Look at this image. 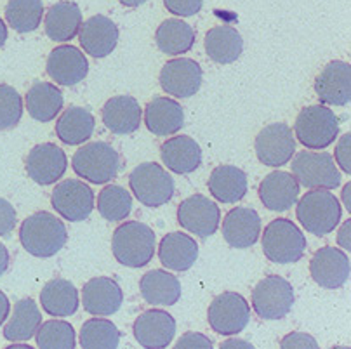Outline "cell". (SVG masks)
Returning a JSON list of instances; mask_svg holds the SVG:
<instances>
[{"label":"cell","instance_id":"obj_13","mask_svg":"<svg viewBox=\"0 0 351 349\" xmlns=\"http://www.w3.org/2000/svg\"><path fill=\"white\" fill-rule=\"evenodd\" d=\"M221 219L219 207L204 195H193L178 207V223L200 238L213 237Z\"/></svg>","mask_w":351,"mask_h":349},{"label":"cell","instance_id":"obj_4","mask_svg":"<svg viewBox=\"0 0 351 349\" xmlns=\"http://www.w3.org/2000/svg\"><path fill=\"white\" fill-rule=\"evenodd\" d=\"M263 252L273 264H292L303 259L306 238L298 224L278 217L266 226L261 238Z\"/></svg>","mask_w":351,"mask_h":349},{"label":"cell","instance_id":"obj_43","mask_svg":"<svg viewBox=\"0 0 351 349\" xmlns=\"http://www.w3.org/2000/svg\"><path fill=\"white\" fill-rule=\"evenodd\" d=\"M18 217H16V208L12 207L11 202L5 198H0V237L11 233L16 228Z\"/></svg>","mask_w":351,"mask_h":349},{"label":"cell","instance_id":"obj_26","mask_svg":"<svg viewBox=\"0 0 351 349\" xmlns=\"http://www.w3.org/2000/svg\"><path fill=\"white\" fill-rule=\"evenodd\" d=\"M162 162L174 174H191L202 164V148L188 136L167 139L160 148Z\"/></svg>","mask_w":351,"mask_h":349},{"label":"cell","instance_id":"obj_22","mask_svg":"<svg viewBox=\"0 0 351 349\" xmlns=\"http://www.w3.org/2000/svg\"><path fill=\"white\" fill-rule=\"evenodd\" d=\"M123 302V292L119 283L108 276L89 280L82 289V304L89 315L112 316Z\"/></svg>","mask_w":351,"mask_h":349},{"label":"cell","instance_id":"obj_37","mask_svg":"<svg viewBox=\"0 0 351 349\" xmlns=\"http://www.w3.org/2000/svg\"><path fill=\"white\" fill-rule=\"evenodd\" d=\"M44 16L42 0H9L5 19L18 34H30L38 28Z\"/></svg>","mask_w":351,"mask_h":349},{"label":"cell","instance_id":"obj_19","mask_svg":"<svg viewBox=\"0 0 351 349\" xmlns=\"http://www.w3.org/2000/svg\"><path fill=\"white\" fill-rule=\"evenodd\" d=\"M310 275L324 289H339L350 278V259L336 247H322L311 259Z\"/></svg>","mask_w":351,"mask_h":349},{"label":"cell","instance_id":"obj_48","mask_svg":"<svg viewBox=\"0 0 351 349\" xmlns=\"http://www.w3.org/2000/svg\"><path fill=\"white\" fill-rule=\"evenodd\" d=\"M254 346L249 341H242V339H228V341L221 342V349H252Z\"/></svg>","mask_w":351,"mask_h":349},{"label":"cell","instance_id":"obj_40","mask_svg":"<svg viewBox=\"0 0 351 349\" xmlns=\"http://www.w3.org/2000/svg\"><path fill=\"white\" fill-rule=\"evenodd\" d=\"M35 341L42 349H73L77 344L75 328L64 320H49L40 324Z\"/></svg>","mask_w":351,"mask_h":349},{"label":"cell","instance_id":"obj_16","mask_svg":"<svg viewBox=\"0 0 351 349\" xmlns=\"http://www.w3.org/2000/svg\"><path fill=\"white\" fill-rule=\"evenodd\" d=\"M318 99L330 106H344L351 99V67L346 61H330L315 78Z\"/></svg>","mask_w":351,"mask_h":349},{"label":"cell","instance_id":"obj_53","mask_svg":"<svg viewBox=\"0 0 351 349\" xmlns=\"http://www.w3.org/2000/svg\"><path fill=\"white\" fill-rule=\"evenodd\" d=\"M120 4L125 5V8H139V5L146 4L148 0H119Z\"/></svg>","mask_w":351,"mask_h":349},{"label":"cell","instance_id":"obj_7","mask_svg":"<svg viewBox=\"0 0 351 349\" xmlns=\"http://www.w3.org/2000/svg\"><path fill=\"white\" fill-rule=\"evenodd\" d=\"M131 191L145 207H160L174 197L176 184L172 176L155 162L139 164L129 176Z\"/></svg>","mask_w":351,"mask_h":349},{"label":"cell","instance_id":"obj_54","mask_svg":"<svg viewBox=\"0 0 351 349\" xmlns=\"http://www.w3.org/2000/svg\"><path fill=\"white\" fill-rule=\"evenodd\" d=\"M9 349H30V346H28V344H21V342H16V344L9 346Z\"/></svg>","mask_w":351,"mask_h":349},{"label":"cell","instance_id":"obj_1","mask_svg":"<svg viewBox=\"0 0 351 349\" xmlns=\"http://www.w3.org/2000/svg\"><path fill=\"white\" fill-rule=\"evenodd\" d=\"M19 241L23 249L35 257H53L66 245L68 231L64 223L51 212H35L21 223Z\"/></svg>","mask_w":351,"mask_h":349},{"label":"cell","instance_id":"obj_18","mask_svg":"<svg viewBox=\"0 0 351 349\" xmlns=\"http://www.w3.org/2000/svg\"><path fill=\"white\" fill-rule=\"evenodd\" d=\"M89 73V61L80 49L73 45H60L47 58V75L56 84L71 87L80 84Z\"/></svg>","mask_w":351,"mask_h":349},{"label":"cell","instance_id":"obj_3","mask_svg":"<svg viewBox=\"0 0 351 349\" xmlns=\"http://www.w3.org/2000/svg\"><path fill=\"white\" fill-rule=\"evenodd\" d=\"M295 216L308 233L325 237L339 226L343 208L330 190H310L299 200Z\"/></svg>","mask_w":351,"mask_h":349},{"label":"cell","instance_id":"obj_27","mask_svg":"<svg viewBox=\"0 0 351 349\" xmlns=\"http://www.w3.org/2000/svg\"><path fill=\"white\" fill-rule=\"evenodd\" d=\"M158 259L172 272H188L198 259V243L181 231H174L162 238Z\"/></svg>","mask_w":351,"mask_h":349},{"label":"cell","instance_id":"obj_29","mask_svg":"<svg viewBox=\"0 0 351 349\" xmlns=\"http://www.w3.org/2000/svg\"><path fill=\"white\" fill-rule=\"evenodd\" d=\"M209 191L221 204H237L247 195V174L235 165H219L209 176Z\"/></svg>","mask_w":351,"mask_h":349},{"label":"cell","instance_id":"obj_38","mask_svg":"<svg viewBox=\"0 0 351 349\" xmlns=\"http://www.w3.org/2000/svg\"><path fill=\"white\" fill-rule=\"evenodd\" d=\"M80 346L84 349H117L120 344V330L110 320H87L80 328Z\"/></svg>","mask_w":351,"mask_h":349},{"label":"cell","instance_id":"obj_50","mask_svg":"<svg viewBox=\"0 0 351 349\" xmlns=\"http://www.w3.org/2000/svg\"><path fill=\"white\" fill-rule=\"evenodd\" d=\"M9 267V250L5 249V245L0 241V276L8 272Z\"/></svg>","mask_w":351,"mask_h":349},{"label":"cell","instance_id":"obj_36","mask_svg":"<svg viewBox=\"0 0 351 349\" xmlns=\"http://www.w3.org/2000/svg\"><path fill=\"white\" fill-rule=\"evenodd\" d=\"M155 42L167 56H180L191 51L195 44V32L183 19H165L155 32Z\"/></svg>","mask_w":351,"mask_h":349},{"label":"cell","instance_id":"obj_30","mask_svg":"<svg viewBox=\"0 0 351 349\" xmlns=\"http://www.w3.org/2000/svg\"><path fill=\"white\" fill-rule=\"evenodd\" d=\"M139 290L148 304L174 306L181 298V283L172 273L154 269L139 280Z\"/></svg>","mask_w":351,"mask_h":349},{"label":"cell","instance_id":"obj_47","mask_svg":"<svg viewBox=\"0 0 351 349\" xmlns=\"http://www.w3.org/2000/svg\"><path fill=\"white\" fill-rule=\"evenodd\" d=\"M350 230H351V219L344 221L343 226L339 228V233H337V243H339V247L343 250H350L351 249V234H350Z\"/></svg>","mask_w":351,"mask_h":349},{"label":"cell","instance_id":"obj_21","mask_svg":"<svg viewBox=\"0 0 351 349\" xmlns=\"http://www.w3.org/2000/svg\"><path fill=\"white\" fill-rule=\"evenodd\" d=\"M223 237L233 249L252 247L261 237V216L250 207L232 208L224 217Z\"/></svg>","mask_w":351,"mask_h":349},{"label":"cell","instance_id":"obj_11","mask_svg":"<svg viewBox=\"0 0 351 349\" xmlns=\"http://www.w3.org/2000/svg\"><path fill=\"white\" fill-rule=\"evenodd\" d=\"M51 204L63 219L80 223L93 214L94 193L86 182L66 179L56 184L51 195Z\"/></svg>","mask_w":351,"mask_h":349},{"label":"cell","instance_id":"obj_6","mask_svg":"<svg viewBox=\"0 0 351 349\" xmlns=\"http://www.w3.org/2000/svg\"><path fill=\"white\" fill-rule=\"evenodd\" d=\"M339 120L336 113L322 104H311L299 112L295 119L298 141L310 149H325L339 136Z\"/></svg>","mask_w":351,"mask_h":349},{"label":"cell","instance_id":"obj_33","mask_svg":"<svg viewBox=\"0 0 351 349\" xmlns=\"http://www.w3.org/2000/svg\"><path fill=\"white\" fill-rule=\"evenodd\" d=\"M206 52L214 63H235L243 52L242 35L232 26H214L206 35Z\"/></svg>","mask_w":351,"mask_h":349},{"label":"cell","instance_id":"obj_31","mask_svg":"<svg viewBox=\"0 0 351 349\" xmlns=\"http://www.w3.org/2000/svg\"><path fill=\"white\" fill-rule=\"evenodd\" d=\"M40 304L51 316L64 318L71 316L79 309V290L64 278H54L45 283L40 292Z\"/></svg>","mask_w":351,"mask_h":349},{"label":"cell","instance_id":"obj_44","mask_svg":"<svg viewBox=\"0 0 351 349\" xmlns=\"http://www.w3.org/2000/svg\"><path fill=\"white\" fill-rule=\"evenodd\" d=\"M280 346L284 349H317L318 342L317 339L311 337L310 334H304V332H292L287 337H284L280 341Z\"/></svg>","mask_w":351,"mask_h":349},{"label":"cell","instance_id":"obj_52","mask_svg":"<svg viewBox=\"0 0 351 349\" xmlns=\"http://www.w3.org/2000/svg\"><path fill=\"white\" fill-rule=\"evenodd\" d=\"M8 28H5V23L4 19L0 18V47H4L5 40H8Z\"/></svg>","mask_w":351,"mask_h":349},{"label":"cell","instance_id":"obj_39","mask_svg":"<svg viewBox=\"0 0 351 349\" xmlns=\"http://www.w3.org/2000/svg\"><path fill=\"white\" fill-rule=\"evenodd\" d=\"M97 210L110 223L123 221L132 210L131 193L119 184L106 186L97 197Z\"/></svg>","mask_w":351,"mask_h":349},{"label":"cell","instance_id":"obj_9","mask_svg":"<svg viewBox=\"0 0 351 349\" xmlns=\"http://www.w3.org/2000/svg\"><path fill=\"white\" fill-rule=\"evenodd\" d=\"M294 301L292 285L278 275L266 276L252 290V308L256 315L266 322L285 318L291 313Z\"/></svg>","mask_w":351,"mask_h":349},{"label":"cell","instance_id":"obj_41","mask_svg":"<svg viewBox=\"0 0 351 349\" xmlns=\"http://www.w3.org/2000/svg\"><path fill=\"white\" fill-rule=\"evenodd\" d=\"M23 117V97L11 86L0 84V129H12Z\"/></svg>","mask_w":351,"mask_h":349},{"label":"cell","instance_id":"obj_34","mask_svg":"<svg viewBox=\"0 0 351 349\" xmlns=\"http://www.w3.org/2000/svg\"><path fill=\"white\" fill-rule=\"evenodd\" d=\"M94 125L96 122H94L93 113L80 106H70L58 119L56 134L64 145H84L94 134Z\"/></svg>","mask_w":351,"mask_h":349},{"label":"cell","instance_id":"obj_51","mask_svg":"<svg viewBox=\"0 0 351 349\" xmlns=\"http://www.w3.org/2000/svg\"><path fill=\"white\" fill-rule=\"evenodd\" d=\"M350 190H351V184H350V182H348V184H344V188H343V202H344V208H346L348 212H351Z\"/></svg>","mask_w":351,"mask_h":349},{"label":"cell","instance_id":"obj_25","mask_svg":"<svg viewBox=\"0 0 351 349\" xmlns=\"http://www.w3.org/2000/svg\"><path fill=\"white\" fill-rule=\"evenodd\" d=\"M143 110L138 99L131 96L110 97L103 106L101 119L106 129L119 136L136 132L141 125Z\"/></svg>","mask_w":351,"mask_h":349},{"label":"cell","instance_id":"obj_49","mask_svg":"<svg viewBox=\"0 0 351 349\" xmlns=\"http://www.w3.org/2000/svg\"><path fill=\"white\" fill-rule=\"evenodd\" d=\"M9 311H11V304H9V299L2 290H0V327L8 320Z\"/></svg>","mask_w":351,"mask_h":349},{"label":"cell","instance_id":"obj_2","mask_svg":"<svg viewBox=\"0 0 351 349\" xmlns=\"http://www.w3.org/2000/svg\"><path fill=\"white\" fill-rule=\"evenodd\" d=\"M157 238L154 230L145 223L131 221L113 231L112 252L122 266L143 267L154 259Z\"/></svg>","mask_w":351,"mask_h":349},{"label":"cell","instance_id":"obj_17","mask_svg":"<svg viewBox=\"0 0 351 349\" xmlns=\"http://www.w3.org/2000/svg\"><path fill=\"white\" fill-rule=\"evenodd\" d=\"M134 339L146 349H164L176 335V320L164 309H148L134 322Z\"/></svg>","mask_w":351,"mask_h":349},{"label":"cell","instance_id":"obj_10","mask_svg":"<svg viewBox=\"0 0 351 349\" xmlns=\"http://www.w3.org/2000/svg\"><path fill=\"white\" fill-rule=\"evenodd\" d=\"M209 327L219 335H237L250 320L249 302L237 292H223L213 299L207 311Z\"/></svg>","mask_w":351,"mask_h":349},{"label":"cell","instance_id":"obj_35","mask_svg":"<svg viewBox=\"0 0 351 349\" xmlns=\"http://www.w3.org/2000/svg\"><path fill=\"white\" fill-rule=\"evenodd\" d=\"M42 315L34 299H19L12 308V316L4 328V337L11 342H27L37 334Z\"/></svg>","mask_w":351,"mask_h":349},{"label":"cell","instance_id":"obj_32","mask_svg":"<svg viewBox=\"0 0 351 349\" xmlns=\"http://www.w3.org/2000/svg\"><path fill=\"white\" fill-rule=\"evenodd\" d=\"M27 110L37 122H51L63 110V93L54 84L37 82L28 89L25 96Z\"/></svg>","mask_w":351,"mask_h":349},{"label":"cell","instance_id":"obj_28","mask_svg":"<svg viewBox=\"0 0 351 349\" xmlns=\"http://www.w3.org/2000/svg\"><path fill=\"white\" fill-rule=\"evenodd\" d=\"M82 26V11L75 2L61 0L45 14V34L54 42H68L79 35Z\"/></svg>","mask_w":351,"mask_h":349},{"label":"cell","instance_id":"obj_14","mask_svg":"<svg viewBox=\"0 0 351 349\" xmlns=\"http://www.w3.org/2000/svg\"><path fill=\"white\" fill-rule=\"evenodd\" d=\"M204 73L197 61L188 58H176L167 61L160 71V86L169 96L186 97L195 96L202 86Z\"/></svg>","mask_w":351,"mask_h":349},{"label":"cell","instance_id":"obj_46","mask_svg":"<svg viewBox=\"0 0 351 349\" xmlns=\"http://www.w3.org/2000/svg\"><path fill=\"white\" fill-rule=\"evenodd\" d=\"M350 143H351V136L350 134H344L343 138L339 139L336 146V152H334V156H336V162L339 164L341 171L344 174H350L351 172V164H350Z\"/></svg>","mask_w":351,"mask_h":349},{"label":"cell","instance_id":"obj_24","mask_svg":"<svg viewBox=\"0 0 351 349\" xmlns=\"http://www.w3.org/2000/svg\"><path fill=\"white\" fill-rule=\"evenodd\" d=\"M145 125L155 136H172L184 125V112L172 97H154L145 108Z\"/></svg>","mask_w":351,"mask_h":349},{"label":"cell","instance_id":"obj_45","mask_svg":"<svg viewBox=\"0 0 351 349\" xmlns=\"http://www.w3.org/2000/svg\"><path fill=\"white\" fill-rule=\"evenodd\" d=\"M176 349H213L214 344L209 337L198 332H188L176 342Z\"/></svg>","mask_w":351,"mask_h":349},{"label":"cell","instance_id":"obj_5","mask_svg":"<svg viewBox=\"0 0 351 349\" xmlns=\"http://www.w3.org/2000/svg\"><path fill=\"white\" fill-rule=\"evenodd\" d=\"M75 174L93 184H106L120 172V155L112 145L103 141L89 143L77 149L71 160Z\"/></svg>","mask_w":351,"mask_h":349},{"label":"cell","instance_id":"obj_42","mask_svg":"<svg viewBox=\"0 0 351 349\" xmlns=\"http://www.w3.org/2000/svg\"><path fill=\"white\" fill-rule=\"evenodd\" d=\"M164 5L171 14L181 16V18H190V16L200 12L204 0H164Z\"/></svg>","mask_w":351,"mask_h":349},{"label":"cell","instance_id":"obj_20","mask_svg":"<svg viewBox=\"0 0 351 349\" xmlns=\"http://www.w3.org/2000/svg\"><path fill=\"white\" fill-rule=\"evenodd\" d=\"M120 32L115 23L103 14H96L82 23L79 40L84 51L93 58H106L115 51Z\"/></svg>","mask_w":351,"mask_h":349},{"label":"cell","instance_id":"obj_15","mask_svg":"<svg viewBox=\"0 0 351 349\" xmlns=\"http://www.w3.org/2000/svg\"><path fill=\"white\" fill-rule=\"evenodd\" d=\"M25 167H27V174L30 176V179H34L37 184H54L66 172L68 158L58 145L42 143V145L34 146L32 152L28 153Z\"/></svg>","mask_w":351,"mask_h":349},{"label":"cell","instance_id":"obj_23","mask_svg":"<svg viewBox=\"0 0 351 349\" xmlns=\"http://www.w3.org/2000/svg\"><path fill=\"white\" fill-rule=\"evenodd\" d=\"M301 186L289 172H269L259 184V200L266 208L275 212H284L298 204Z\"/></svg>","mask_w":351,"mask_h":349},{"label":"cell","instance_id":"obj_8","mask_svg":"<svg viewBox=\"0 0 351 349\" xmlns=\"http://www.w3.org/2000/svg\"><path fill=\"white\" fill-rule=\"evenodd\" d=\"M291 169L299 186L308 190H336L341 184V172L329 153L298 152Z\"/></svg>","mask_w":351,"mask_h":349},{"label":"cell","instance_id":"obj_12","mask_svg":"<svg viewBox=\"0 0 351 349\" xmlns=\"http://www.w3.org/2000/svg\"><path fill=\"white\" fill-rule=\"evenodd\" d=\"M256 156L263 165L282 167L295 153V139L285 123L277 122L263 127L254 141Z\"/></svg>","mask_w":351,"mask_h":349}]
</instances>
